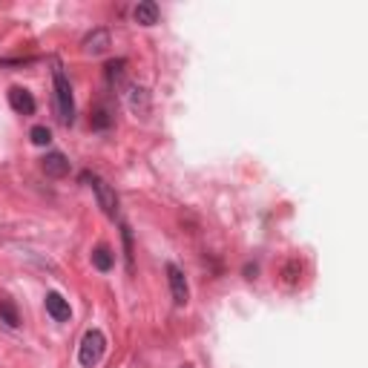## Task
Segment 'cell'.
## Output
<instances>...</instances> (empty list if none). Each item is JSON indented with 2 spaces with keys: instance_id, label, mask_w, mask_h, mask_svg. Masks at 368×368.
<instances>
[{
  "instance_id": "cell-1",
  "label": "cell",
  "mask_w": 368,
  "mask_h": 368,
  "mask_svg": "<svg viewBox=\"0 0 368 368\" xmlns=\"http://www.w3.org/2000/svg\"><path fill=\"white\" fill-rule=\"evenodd\" d=\"M52 86H55L58 119H61V124H72V121H75V95H72V84L64 75V69L52 72Z\"/></svg>"
},
{
  "instance_id": "cell-2",
  "label": "cell",
  "mask_w": 368,
  "mask_h": 368,
  "mask_svg": "<svg viewBox=\"0 0 368 368\" xmlns=\"http://www.w3.org/2000/svg\"><path fill=\"white\" fill-rule=\"evenodd\" d=\"M104 351H107V336L101 328H90L81 336V345H78V363L81 368H95L101 360H104Z\"/></svg>"
},
{
  "instance_id": "cell-3",
  "label": "cell",
  "mask_w": 368,
  "mask_h": 368,
  "mask_svg": "<svg viewBox=\"0 0 368 368\" xmlns=\"http://www.w3.org/2000/svg\"><path fill=\"white\" fill-rule=\"evenodd\" d=\"M84 182L93 187V193H95V199H98V208L104 210L110 219H115L119 216V196H115V190H112V184H107L101 175H95V173H84Z\"/></svg>"
},
{
  "instance_id": "cell-4",
  "label": "cell",
  "mask_w": 368,
  "mask_h": 368,
  "mask_svg": "<svg viewBox=\"0 0 368 368\" xmlns=\"http://www.w3.org/2000/svg\"><path fill=\"white\" fill-rule=\"evenodd\" d=\"M164 271H167V285H170V293H173V302L179 308H184L190 302V285H187L184 271L179 268V265H173V262H167Z\"/></svg>"
},
{
  "instance_id": "cell-5",
  "label": "cell",
  "mask_w": 368,
  "mask_h": 368,
  "mask_svg": "<svg viewBox=\"0 0 368 368\" xmlns=\"http://www.w3.org/2000/svg\"><path fill=\"white\" fill-rule=\"evenodd\" d=\"M43 305H47V314H49L55 322H69V319H72V308H69V302H66L58 291H49L47 299H43Z\"/></svg>"
},
{
  "instance_id": "cell-6",
  "label": "cell",
  "mask_w": 368,
  "mask_h": 368,
  "mask_svg": "<svg viewBox=\"0 0 368 368\" xmlns=\"http://www.w3.org/2000/svg\"><path fill=\"white\" fill-rule=\"evenodd\" d=\"M40 167H43V173H47V175H52V179H64V175H69V158L64 153L52 150V153L43 156Z\"/></svg>"
},
{
  "instance_id": "cell-7",
  "label": "cell",
  "mask_w": 368,
  "mask_h": 368,
  "mask_svg": "<svg viewBox=\"0 0 368 368\" xmlns=\"http://www.w3.org/2000/svg\"><path fill=\"white\" fill-rule=\"evenodd\" d=\"M9 104H12V110L18 115H32L35 107H38L32 93L23 90V86H12V90H9Z\"/></svg>"
},
{
  "instance_id": "cell-8",
  "label": "cell",
  "mask_w": 368,
  "mask_h": 368,
  "mask_svg": "<svg viewBox=\"0 0 368 368\" xmlns=\"http://www.w3.org/2000/svg\"><path fill=\"white\" fill-rule=\"evenodd\" d=\"M110 47H112V38H110L107 29H93V32L84 38V52H90V55H101Z\"/></svg>"
},
{
  "instance_id": "cell-9",
  "label": "cell",
  "mask_w": 368,
  "mask_h": 368,
  "mask_svg": "<svg viewBox=\"0 0 368 368\" xmlns=\"http://www.w3.org/2000/svg\"><path fill=\"white\" fill-rule=\"evenodd\" d=\"M132 18H136V23H141V26H156L158 18H161V9H158V3H153V0H144V3H138L136 9H132Z\"/></svg>"
},
{
  "instance_id": "cell-10",
  "label": "cell",
  "mask_w": 368,
  "mask_h": 368,
  "mask_svg": "<svg viewBox=\"0 0 368 368\" xmlns=\"http://www.w3.org/2000/svg\"><path fill=\"white\" fill-rule=\"evenodd\" d=\"M0 322H3L6 328H18L21 326V314H18V305H14L9 297H0Z\"/></svg>"
},
{
  "instance_id": "cell-11",
  "label": "cell",
  "mask_w": 368,
  "mask_h": 368,
  "mask_svg": "<svg viewBox=\"0 0 368 368\" xmlns=\"http://www.w3.org/2000/svg\"><path fill=\"white\" fill-rule=\"evenodd\" d=\"M93 265H95L98 271L107 273V271H112V265H115V254H112L107 245H98V247L93 250Z\"/></svg>"
},
{
  "instance_id": "cell-12",
  "label": "cell",
  "mask_w": 368,
  "mask_h": 368,
  "mask_svg": "<svg viewBox=\"0 0 368 368\" xmlns=\"http://www.w3.org/2000/svg\"><path fill=\"white\" fill-rule=\"evenodd\" d=\"M130 107H132V112L147 115V110H150V98H147V90H141V86H132V90H130Z\"/></svg>"
},
{
  "instance_id": "cell-13",
  "label": "cell",
  "mask_w": 368,
  "mask_h": 368,
  "mask_svg": "<svg viewBox=\"0 0 368 368\" xmlns=\"http://www.w3.org/2000/svg\"><path fill=\"white\" fill-rule=\"evenodd\" d=\"M29 138H32V144H38V147H47L52 141V132H49V127L38 124V127L29 130Z\"/></svg>"
},
{
  "instance_id": "cell-14",
  "label": "cell",
  "mask_w": 368,
  "mask_h": 368,
  "mask_svg": "<svg viewBox=\"0 0 368 368\" xmlns=\"http://www.w3.org/2000/svg\"><path fill=\"white\" fill-rule=\"evenodd\" d=\"M124 66H127V61H110V64H107V78H110V84H121V81H124Z\"/></svg>"
},
{
  "instance_id": "cell-15",
  "label": "cell",
  "mask_w": 368,
  "mask_h": 368,
  "mask_svg": "<svg viewBox=\"0 0 368 368\" xmlns=\"http://www.w3.org/2000/svg\"><path fill=\"white\" fill-rule=\"evenodd\" d=\"M110 124H112L110 110H107V107H98V110H95V115H93V127H95V130H107Z\"/></svg>"
},
{
  "instance_id": "cell-16",
  "label": "cell",
  "mask_w": 368,
  "mask_h": 368,
  "mask_svg": "<svg viewBox=\"0 0 368 368\" xmlns=\"http://www.w3.org/2000/svg\"><path fill=\"white\" fill-rule=\"evenodd\" d=\"M184 368H190V365H184Z\"/></svg>"
}]
</instances>
